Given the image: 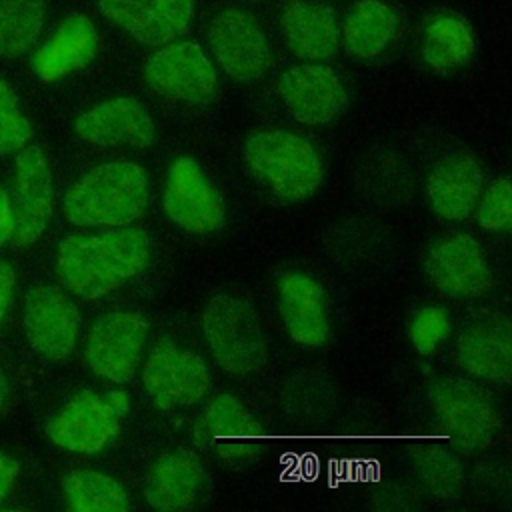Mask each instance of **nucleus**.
<instances>
[{
    "label": "nucleus",
    "instance_id": "nucleus-1",
    "mask_svg": "<svg viewBox=\"0 0 512 512\" xmlns=\"http://www.w3.org/2000/svg\"><path fill=\"white\" fill-rule=\"evenodd\" d=\"M150 244L140 228L72 232L60 246L56 268L68 292L96 300L136 276L148 262Z\"/></svg>",
    "mask_w": 512,
    "mask_h": 512
},
{
    "label": "nucleus",
    "instance_id": "nucleus-2",
    "mask_svg": "<svg viewBox=\"0 0 512 512\" xmlns=\"http://www.w3.org/2000/svg\"><path fill=\"white\" fill-rule=\"evenodd\" d=\"M148 204L146 172L132 162H108L76 180L64 196V216L78 226H124Z\"/></svg>",
    "mask_w": 512,
    "mask_h": 512
},
{
    "label": "nucleus",
    "instance_id": "nucleus-3",
    "mask_svg": "<svg viewBox=\"0 0 512 512\" xmlns=\"http://www.w3.org/2000/svg\"><path fill=\"white\" fill-rule=\"evenodd\" d=\"M244 156L252 174L290 202L312 196L322 180V162L314 146L290 132L264 130L252 134Z\"/></svg>",
    "mask_w": 512,
    "mask_h": 512
},
{
    "label": "nucleus",
    "instance_id": "nucleus-4",
    "mask_svg": "<svg viewBox=\"0 0 512 512\" xmlns=\"http://www.w3.org/2000/svg\"><path fill=\"white\" fill-rule=\"evenodd\" d=\"M202 328L212 356L224 370L246 374L264 366L266 344L258 314L244 298L220 294L208 300Z\"/></svg>",
    "mask_w": 512,
    "mask_h": 512
},
{
    "label": "nucleus",
    "instance_id": "nucleus-5",
    "mask_svg": "<svg viewBox=\"0 0 512 512\" xmlns=\"http://www.w3.org/2000/svg\"><path fill=\"white\" fill-rule=\"evenodd\" d=\"M430 398L436 416L460 448L480 450L498 436L500 414L482 386L464 378H450L438 382Z\"/></svg>",
    "mask_w": 512,
    "mask_h": 512
},
{
    "label": "nucleus",
    "instance_id": "nucleus-6",
    "mask_svg": "<svg viewBox=\"0 0 512 512\" xmlns=\"http://www.w3.org/2000/svg\"><path fill=\"white\" fill-rule=\"evenodd\" d=\"M196 440L232 470L256 464L264 448L262 426L230 394L216 396L204 408L196 426Z\"/></svg>",
    "mask_w": 512,
    "mask_h": 512
},
{
    "label": "nucleus",
    "instance_id": "nucleus-7",
    "mask_svg": "<svg viewBox=\"0 0 512 512\" xmlns=\"http://www.w3.org/2000/svg\"><path fill=\"white\" fill-rule=\"evenodd\" d=\"M148 322L136 312H110L94 322L84 342V358L90 370L112 382H126L134 376Z\"/></svg>",
    "mask_w": 512,
    "mask_h": 512
},
{
    "label": "nucleus",
    "instance_id": "nucleus-8",
    "mask_svg": "<svg viewBox=\"0 0 512 512\" xmlns=\"http://www.w3.org/2000/svg\"><path fill=\"white\" fill-rule=\"evenodd\" d=\"M12 242L18 248L34 244L46 230L54 210L52 174L38 146H24L16 158L12 186Z\"/></svg>",
    "mask_w": 512,
    "mask_h": 512
},
{
    "label": "nucleus",
    "instance_id": "nucleus-9",
    "mask_svg": "<svg viewBox=\"0 0 512 512\" xmlns=\"http://www.w3.org/2000/svg\"><path fill=\"white\" fill-rule=\"evenodd\" d=\"M150 400L164 410L198 402L210 384L204 360L176 344L158 346L146 360L142 372Z\"/></svg>",
    "mask_w": 512,
    "mask_h": 512
},
{
    "label": "nucleus",
    "instance_id": "nucleus-10",
    "mask_svg": "<svg viewBox=\"0 0 512 512\" xmlns=\"http://www.w3.org/2000/svg\"><path fill=\"white\" fill-rule=\"evenodd\" d=\"M164 210L178 228L190 234H210L224 224L220 196L192 158H178L170 166Z\"/></svg>",
    "mask_w": 512,
    "mask_h": 512
},
{
    "label": "nucleus",
    "instance_id": "nucleus-11",
    "mask_svg": "<svg viewBox=\"0 0 512 512\" xmlns=\"http://www.w3.org/2000/svg\"><path fill=\"white\" fill-rule=\"evenodd\" d=\"M24 330L30 346L48 360H64L76 344L80 314L58 288L36 286L26 294Z\"/></svg>",
    "mask_w": 512,
    "mask_h": 512
},
{
    "label": "nucleus",
    "instance_id": "nucleus-12",
    "mask_svg": "<svg viewBox=\"0 0 512 512\" xmlns=\"http://www.w3.org/2000/svg\"><path fill=\"white\" fill-rule=\"evenodd\" d=\"M120 414L108 398L84 390L48 422V436L64 450L96 454L104 450L120 430Z\"/></svg>",
    "mask_w": 512,
    "mask_h": 512
},
{
    "label": "nucleus",
    "instance_id": "nucleus-13",
    "mask_svg": "<svg viewBox=\"0 0 512 512\" xmlns=\"http://www.w3.org/2000/svg\"><path fill=\"white\" fill-rule=\"evenodd\" d=\"M208 42L222 70L234 80H258L268 68L270 52L264 34L242 10H222L210 24Z\"/></svg>",
    "mask_w": 512,
    "mask_h": 512
},
{
    "label": "nucleus",
    "instance_id": "nucleus-14",
    "mask_svg": "<svg viewBox=\"0 0 512 512\" xmlns=\"http://www.w3.org/2000/svg\"><path fill=\"white\" fill-rule=\"evenodd\" d=\"M144 76L156 92L184 102H206L216 88V72L194 42L158 50L148 60Z\"/></svg>",
    "mask_w": 512,
    "mask_h": 512
},
{
    "label": "nucleus",
    "instance_id": "nucleus-15",
    "mask_svg": "<svg viewBox=\"0 0 512 512\" xmlns=\"http://www.w3.org/2000/svg\"><path fill=\"white\" fill-rule=\"evenodd\" d=\"M426 274L442 292L466 298L484 294L492 282L480 246L466 234L438 238L426 258Z\"/></svg>",
    "mask_w": 512,
    "mask_h": 512
},
{
    "label": "nucleus",
    "instance_id": "nucleus-16",
    "mask_svg": "<svg viewBox=\"0 0 512 512\" xmlns=\"http://www.w3.org/2000/svg\"><path fill=\"white\" fill-rule=\"evenodd\" d=\"M280 96L288 112L302 124H326L346 108V90L338 76L320 64H302L284 72Z\"/></svg>",
    "mask_w": 512,
    "mask_h": 512
},
{
    "label": "nucleus",
    "instance_id": "nucleus-17",
    "mask_svg": "<svg viewBox=\"0 0 512 512\" xmlns=\"http://www.w3.org/2000/svg\"><path fill=\"white\" fill-rule=\"evenodd\" d=\"M102 14L148 46H164L188 30L194 0H100Z\"/></svg>",
    "mask_w": 512,
    "mask_h": 512
},
{
    "label": "nucleus",
    "instance_id": "nucleus-18",
    "mask_svg": "<svg viewBox=\"0 0 512 512\" xmlns=\"http://www.w3.org/2000/svg\"><path fill=\"white\" fill-rule=\"evenodd\" d=\"M460 364L484 380L508 382L512 340L506 316L496 310H480L468 318L458 338Z\"/></svg>",
    "mask_w": 512,
    "mask_h": 512
},
{
    "label": "nucleus",
    "instance_id": "nucleus-19",
    "mask_svg": "<svg viewBox=\"0 0 512 512\" xmlns=\"http://www.w3.org/2000/svg\"><path fill=\"white\" fill-rule=\"evenodd\" d=\"M76 134L96 146L146 148L154 140V122L146 108L128 96L106 100L76 118Z\"/></svg>",
    "mask_w": 512,
    "mask_h": 512
},
{
    "label": "nucleus",
    "instance_id": "nucleus-20",
    "mask_svg": "<svg viewBox=\"0 0 512 512\" xmlns=\"http://www.w3.org/2000/svg\"><path fill=\"white\" fill-rule=\"evenodd\" d=\"M278 302L290 338L300 346H322L328 338L330 316L322 286L302 272H290L280 280Z\"/></svg>",
    "mask_w": 512,
    "mask_h": 512
},
{
    "label": "nucleus",
    "instance_id": "nucleus-21",
    "mask_svg": "<svg viewBox=\"0 0 512 512\" xmlns=\"http://www.w3.org/2000/svg\"><path fill=\"white\" fill-rule=\"evenodd\" d=\"M206 470L190 450L160 456L144 480V496L152 508L174 512L196 504L206 486Z\"/></svg>",
    "mask_w": 512,
    "mask_h": 512
},
{
    "label": "nucleus",
    "instance_id": "nucleus-22",
    "mask_svg": "<svg viewBox=\"0 0 512 512\" xmlns=\"http://www.w3.org/2000/svg\"><path fill=\"white\" fill-rule=\"evenodd\" d=\"M98 48L94 24L82 16H68L32 56V70L44 82L60 80L62 76L86 66Z\"/></svg>",
    "mask_w": 512,
    "mask_h": 512
},
{
    "label": "nucleus",
    "instance_id": "nucleus-23",
    "mask_svg": "<svg viewBox=\"0 0 512 512\" xmlns=\"http://www.w3.org/2000/svg\"><path fill=\"white\" fill-rule=\"evenodd\" d=\"M482 172L476 160L464 152L438 162L428 176L432 208L446 220H464L480 194Z\"/></svg>",
    "mask_w": 512,
    "mask_h": 512
},
{
    "label": "nucleus",
    "instance_id": "nucleus-24",
    "mask_svg": "<svg viewBox=\"0 0 512 512\" xmlns=\"http://www.w3.org/2000/svg\"><path fill=\"white\" fill-rule=\"evenodd\" d=\"M282 30L288 48L306 62L328 60L338 46L334 12L318 2L296 0L282 14Z\"/></svg>",
    "mask_w": 512,
    "mask_h": 512
},
{
    "label": "nucleus",
    "instance_id": "nucleus-25",
    "mask_svg": "<svg viewBox=\"0 0 512 512\" xmlns=\"http://www.w3.org/2000/svg\"><path fill=\"white\" fill-rule=\"evenodd\" d=\"M474 52V38L464 18L454 12H434L424 26L422 56L436 70L462 66Z\"/></svg>",
    "mask_w": 512,
    "mask_h": 512
},
{
    "label": "nucleus",
    "instance_id": "nucleus-26",
    "mask_svg": "<svg viewBox=\"0 0 512 512\" xmlns=\"http://www.w3.org/2000/svg\"><path fill=\"white\" fill-rule=\"evenodd\" d=\"M398 18L394 10L380 0H360L352 6L344 22L346 46L362 58L382 52L396 36Z\"/></svg>",
    "mask_w": 512,
    "mask_h": 512
},
{
    "label": "nucleus",
    "instance_id": "nucleus-27",
    "mask_svg": "<svg viewBox=\"0 0 512 512\" xmlns=\"http://www.w3.org/2000/svg\"><path fill=\"white\" fill-rule=\"evenodd\" d=\"M68 506L76 512H124L128 498L122 486L94 470H72L62 478Z\"/></svg>",
    "mask_w": 512,
    "mask_h": 512
},
{
    "label": "nucleus",
    "instance_id": "nucleus-28",
    "mask_svg": "<svg viewBox=\"0 0 512 512\" xmlns=\"http://www.w3.org/2000/svg\"><path fill=\"white\" fill-rule=\"evenodd\" d=\"M46 16L44 0H0V56L14 58L30 50Z\"/></svg>",
    "mask_w": 512,
    "mask_h": 512
},
{
    "label": "nucleus",
    "instance_id": "nucleus-29",
    "mask_svg": "<svg viewBox=\"0 0 512 512\" xmlns=\"http://www.w3.org/2000/svg\"><path fill=\"white\" fill-rule=\"evenodd\" d=\"M30 136L32 128L20 108L16 92L0 78V156L24 148Z\"/></svg>",
    "mask_w": 512,
    "mask_h": 512
},
{
    "label": "nucleus",
    "instance_id": "nucleus-30",
    "mask_svg": "<svg viewBox=\"0 0 512 512\" xmlns=\"http://www.w3.org/2000/svg\"><path fill=\"white\" fill-rule=\"evenodd\" d=\"M422 476L430 490L442 498H456L462 490V474L456 458L450 452L434 446L422 454Z\"/></svg>",
    "mask_w": 512,
    "mask_h": 512
},
{
    "label": "nucleus",
    "instance_id": "nucleus-31",
    "mask_svg": "<svg viewBox=\"0 0 512 512\" xmlns=\"http://www.w3.org/2000/svg\"><path fill=\"white\" fill-rule=\"evenodd\" d=\"M510 180L504 176L490 184L478 206V220L482 228L492 232H504L512 224V202H510Z\"/></svg>",
    "mask_w": 512,
    "mask_h": 512
},
{
    "label": "nucleus",
    "instance_id": "nucleus-32",
    "mask_svg": "<svg viewBox=\"0 0 512 512\" xmlns=\"http://www.w3.org/2000/svg\"><path fill=\"white\" fill-rule=\"evenodd\" d=\"M450 332V318L442 308H422L412 324L410 338L418 352L432 354Z\"/></svg>",
    "mask_w": 512,
    "mask_h": 512
},
{
    "label": "nucleus",
    "instance_id": "nucleus-33",
    "mask_svg": "<svg viewBox=\"0 0 512 512\" xmlns=\"http://www.w3.org/2000/svg\"><path fill=\"white\" fill-rule=\"evenodd\" d=\"M14 270L8 262L0 260V322L4 318V312L12 300V290H14Z\"/></svg>",
    "mask_w": 512,
    "mask_h": 512
},
{
    "label": "nucleus",
    "instance_id": "nucleus-34",
    "mask_svg": "<svg viewBox=\"0 0 512 512\" xmlns=\"http://www.w3.org/2000/svg\"><path fill=\"white\" fill-rule=\"evenodd\" d=\"M18 472H20V464L0 452V500H4L10 488L14 486Z\"/></svg>",
    "mask_w": 512,
    "mask_h": 512
},
{
    "label": "nucleus",
    "instance_id": "nucleus-35",
    "mask_svg": "<svg viewBox=\"0 0 512 512\" xmlns=\"http://www.w3.org/2000/svg\"><path fill=\"white\" fill-rule=\"evenodd\" d=\"M10 238H12V206L4 188H0V246L6 244Z\"/></svg>",
    "mask_w": 512,
    "mask_h": 512
},
{
    "label": "nucleus",
    "instance_id": "nucleus-36",
    "mask_svg": "<svg viewBox=\"0 0 512 512\" xmlns=\"http://www.w3.org/2000/svg\"><path fill=\"white\" fill-rule=\"evenodd\" d=\"M106 398L120 416H124L128 412V394L124 390H112Z\"/></svg>",
    "mask_w": 512,
    "mask_h": 512
},
{
    "label": "nucleus",
    "instance_id": "nucleus-37",
    "mask_svg": "<svg viewBox=\"0 0 512 512\" xmlns=\"http://www.w3.org/2000/svg\"><path fill=\"white\" fill-rule=\"evenodd\" d=\"M6 394H8V384H6L4 376L0 374V406H2L4 400H6Z\"/></svg>",
    "mask_w": 512,
    "mask_h": 512
}]
</instances>
